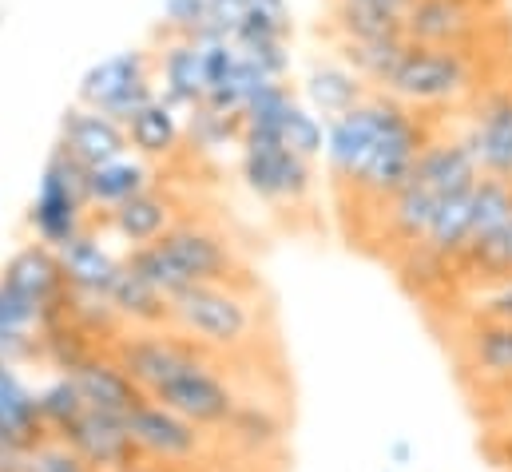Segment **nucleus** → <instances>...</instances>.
Segmentation results:
<instances>
[{
	"instance_id": "obj_1",
	"label": "nucleus",
	"mask_w": 512,
	"mask_h": 472,
	"mask_svg": "<svg viewBox=\"0 0 512 472\" xmlns=\"http://www.w3.org/2000/svg\"><path fill=\"white\" fill-rule=\"evenodd\" d=\"M485 68L477 48H445V44H417L405 40L397 64L382 80L385 96L401 100L413 112H441L473 100L485 84Z\"/></svg>"
},
{
	"instance_id": "obj_2",
	"label": "nucleus",
	"mask_w": 512,
	"mask_h": 472,
	"mask_svg": "<svg viewBox=\"0 0 512 472\" xmlns=\"http://www.w3.org/2000/svg\"><path fill=\"white\" fill-rule=\"evenodd\" d=\"M128 266L167 298L195 282H223L235 270L227 238L203 223H175L147 246H131Z\"/></svg>"
},
{
	"instance_id": "obj_3",
	"label": "nucleus",
	"mask_w": 512,
	"mask_h": 472,
	"mask_svg": "<svg viewBox=\"0 0 512 472\" xmlns=\"http://www.w3.org/2000/svg\"><path fill=\"white\" fill-rule=\"evenodd\" d=\"M171 322L195 346L235 350L255 334V310L223 282H195L171 294Z\"/></svg>"
},
{
	"instance_id": "obj_4",
	"label": "nucleus",
	"mask_w": 512,
	"mask_h": 472,
	"mask_svg": "<svg viewBox=\"0 0 512 472\" xmlns=\"http://www.w3.org/2000/svg\"><path fill=\"white\" fill-rule=\"evenodd\" d=\"M88 207H92L88 203V167L56 143L48 163H44L36 199L28 207V227L40 242H48L56 250V246H64L68 238L84 231Z\"/></svg>"
},
{
	"instance_id": "obj_5",
	"label": "nucleus",
	"mask_w": 512,
	"mask_h": 472,
	"mask_svg": "<svg viewBox=\"0 0 512 472\" xmlns=\"http://www.w3.org/2000/svg\"><path fill=\"white\" fill-rule=\"evenodd\" d=\"M239 175L247 191L270 207H302L314 195V159H302L278 135L239 139Z\"/></svg>"
},
{
	"instance_id": "obj_6",
	"label": "nucleus",
	"mask_w": 512,
	"mask_h": 472,
	"mask_svg": "<svg viewBox=\"0 0 512 472\" xmlns=\"http://www.w3.org/2000/svg\"><path fill=\"white\" fill-rule=\"evenodd\" d=\"M385 108H389V96L385 92H370L358 108L342 112V116L326 119V175L334 179L338 191H350L358 183V175L366 171L374 147H378V135H382Z\"/></svg>"
},
{
	"instance_id": "obj_7",
	"label": "nucleus",
	"mask_w": 512,
	"mask_h": 472,
	"mask_svg": "<svg viewBox=\"0 0 512 472\" xmlns=\"http://www.w3.org/2000/svg\"><path fill=\"white\" fill-rule=\"evenodd\" d=\"M505 0H413L405 12V36L417 44L477 48L501 20Z\"/></svg>"
},
{
	"instance_id": "obj_8",
	"label": "nucleus",
	"mask_w": 512,
	"mask_h": 472,
	"mask_svg": "<svg viewBox=\"0 0 512 472\" xmlns=\"http://www.w3.org/2000/svg\"><path fill=\"white\" fill-rule=\"evenodd\" d=\"M469 104L473 116L461 139L469 143L481 175L512 179V76L493 88H481Z\"/></svg>"
},
{
	"instance_id": "obj_9",
	"label": "nucleus",
	"mask_w": 512,
	"mask_h": 472,
	"mask_svg": "<svg viewBox=\"0 0 512 472\" xmlns=\"http://www.w3.org/2000/svg\"><path fill=\"white\" fill-rule=\"evenodd\" d=\"M147 397L159 401V405H167V409H175L179 417L195 421L199 429L227 425V421H235V413H239V401H235L231 385H227L207 361H195L191 369L175 373L171 381H163V385L151 389Z\"/></svg>"
},
{
	"instance_id": "obj_10",
	"label": "nucleus",
	"mask_w": 512,
	"mask_h": 472,
	"mask_svg": "<svg viewBox=\"0 0 512 472\" xmlns=\"http://www.w3.org/2000/svg\"><path fill=\"white\" fill-rule=\"evenodd\" d=\"M128 433L143 457H155V461H167V465H183V461L199 457V449H203L199 425L179 417L175 409H167L159 401H139L131 409Z\"/></svg>"
},
{
	"instance_id": "obj_11",
	"label": "nucleus",
	"mask_w": 512,
	"mask_h": 472,
	"mask_svg": "<svg viewBox=\"0 0 512 472\" xmlns=\"http://www.w3.org/2000/svg\"><path fill=\"white\" fill-rule=\"evenodd\" d=\"M56 437H64L96 472H124L131 469V457L139 453L128 433V417L84 409L72 425H64Z\"/></svg>"
},
{
	"instance_id": "obj_12",
	"label": "nucleus",
	"mask_w": 512,
	"mask_h": 472,
	"mask_svg": "<svg viewBox=\"0 0 512 472\" xmlns=\"http://www.w3.org/2000/svg\"><path fill=\"white\" fill-rule=\"evenodd\" d=\"M72 159H80L84 167H100L108 159H120L128 155V131L120 119H112L100 108H88V104H72L64 116H60V139H56Z\"/></svg>"
},
{
	"instance_id": "obj_13",
	"label": "nucleus",
	"mask_w": 512,
	"mask_h": 472,
	"mask_svg": "<svg viewBox=\"0 0 512 472\" xmlns=\"http://www.w3.org/2000/svg\"><path fill=\"white\" fill-rule=\"evenodd\" d=\"M116 357H120V365L135 377V385H139L143 393L159 389V385L171 381L175 373H183V369H191L195 361H203L191 338L179 342V338H163V334H139V338H131V342H120Z\"/></svg>"
},
{
	"instance_id": "obj_14",
	"label": "nucleus",
	"mask_w": 512,
	"mask_h": 472,
	"mask_svg": "<svg viewBox=\"0 0 512 472\" xmlns=\"http://www.w3.org/2000/svg\"><path fill=\"white\" fill-rule=\"evenodd\" d=\"M155 76H159V96L175 104L179 112H191L207 96V76H203V48L199 40L187 36H167V44L155 56Z\"/></svg>"
},
{
	"instance_id": "obj_15",
	"label": "nucleus",
	"mask_w": 512,
	"mask_h": 472,
	"mask_svg": "<svg viewBox=\"0 0 512 472\" xmlns=\"http://www.w3.org/2000/svg\"><path fill=\"white\" fill-rule=\"evenodd\" d=\"M0 282L4 286H12L16 294H24L28 302H36L44 314L60 302V294H64V270H60V258H56V250L48 246V242H28V246H20L8 262H4V270H0Z\"/></svg>"
},
{
	"instance_id": "obj_16",
	"label": "nucleus",
	"mask_w": 512,
	"mask_h": 472,
	"mask_svg": "<svg viewBox=\"0 0 512 472\" xmlns=\"http://www.w3.org/2000/svg\"><path fill=\"white\" fill-rule=\"evenodd\" d=\"M374 88L342 60V56H330V60H314L306 80H302V96H306V108L318 112L322 119H334L350 108H358Z\"/></svg>"
},
{
	"instance_id": "obj_17",
	"label": "nucleus",
	"mask_w": 512,
	"mask_h": 472,
	"mask_svg": "<svg viewBox=\"0 0 512 472\" xmlns=\"http://www.w3.org/2000/svg\"><path fill=\"white\" fill-rule=\"evenodd\" d=\"M80 393H84V405L88 409H100V413H116V417H128L131 409L143 397V389L135 385L128 369L120 365V357H84L76 369H72Z\"/></svg>"
},
{
	"instance_id": "obj_18",
	"label": "nucleus",
	"mask_w": 512,
	"mask_h": 472,
	"mask_svg": "<svg viewBox=\"0 0 512 472\" xmlns=\"http://www.w3.org/2000/svg\"><path fill=\"white\" fill-rule=\"evenodd\" d=\"M56 258H60L68 290H76V294H108L120 266H124L120 258H112V250L100 238L88 235V231L68 238L64 246H56Z\"/></svg>"
},
{
	"instance_id": "obj_19",
	"label": "nucleus",
	"mask_w": 512,
	"mask_h": 472,
	"mask_svg": "<svg viewBox=\"0 0 512 472\" xmlns=\"http://www.w3.org/2000/svg\"><path fill=\"white\" fill-rule=\"evenodd\" d=\"M143 76H155V56H151L147 48L112 52V56L96 60V64L80 76L76 100H80V104H88V108H104L112 96H120L128 84L143 80Z\"/></svg>"
},
{
	"instance_id": "obj_20",
	"label": "nucleus",
	"mask_w": 512,
	"mask_h": 472,
	"mask_svg": "<svg viewBox=\"0 0 512 472\" xmlns=\"http://www.w3.org/2000/svg\"><path fill=\"white\" fill-rule=\"evenodd\" d=\"M124 131H128L131 155H139V159H147V163L171 159V155H179V147L187 143L179 108H175V104H167L163 96H159V100H151L143 112H135V116L124 123Z\"/></svg>"
},
{
	"instance_id": "obj_21",
	"label": "nucleus",
	"mask_w": 512,
	"mask_h": 472,
	"mask_svg": "<svg viewBox=\"0 0 512 472\" xmlns=\"http://www.w3.org/2000/svg\"><path fill=\"white\" fill-rule=\"evenodd\" d=\"M108 227L124 238L128 246H147L159 235H167L175 227V203L167 191L147 187L139 195H131L128 203L108 211Z\"/></svg>"
},
{
	"instance_id": "obj_22",
	"label": "nucleus",
	"mask_w": 512,
	"mask_h": 472,
	"mask_svg": "<svg viewBox=\"0 0 512 472\" xmlns=\"http://www.w3.org/2000/svg\"><path fill=\"white\" fill-rule=\"evenodd\" d=\"M40 437H44V421L36 409V393L12 373V361H0V441L28 449Z\"/></svg>"
},
{
	"instance_id": "obj_23",
	"label": "nucleus",
	"mask_w": 512,
	"mask_h": 472,
	"mask_svg": "<svg viewBox=\"0 0 512 472\" xmlns=\"http://www.w3.org/2000/svg\"><path fill=\"white\" fill-rule=\"evenodd\" d=\"M155 187V175L147 167V159L139 155H120V159H108L100 167H88V203L100 207V211H112L120 203H128L131 195Z\"/></svg>"
},
{
	"instance_id": "obj_24",
	"label": "nucleus",
	"mask_w": 512,
	"mask_h": 472,
	"mask_svg": "<svg viewBox=\"0 0 512 472\" xmlns=\"http://www.w3.org/2000/svg\"><path fill=\"white\" fill-rule=\"evenodd\" d=\"M330 4V32L338 40H401L405 16H393L366 0H326Z\"/></svg>"
},
{
	"instance_id": "obj_25",
	"label": "nucleus",
	"mask_w": 512,
	"mask_h": 472,
	"mask_svg": "<svg viewBox=\"0 0 512 472\" xmlns=\"http://www.w3.org/2000/svg\"><path fill=\"white\" fill-rule=\"evenodd\" d=\"M108 302L116 306L120 318L139 322V326H159V322H171V298L163 290H155L147 278H139L128 262L120 266L112 290H108Z\"/></svg>"
},
{
	"instance_id": "obj_26",
	"label": "nucleus",
	"mask_w": 512,
	"mask_h": 472,
	"mask_svg": "<svg viewBox=\"0 0 512 472\" xmlns=\"http://www.w3.org/2000/svg\"><path fill=\"white\" fill-rule=\"evenodd\" d=\"M40 322H44V310L0 282V361L32 354V346L40 342V338H32Z\"/></svg>"
},
{
	"instance_id": "obj_27",
	"label": "nucleus",
	"mask_w": 512,
	"mask_h": 472,
	"mask_svg": "<svg viewBox=\"0 0 512 472\" xmlns=\"http://www.w3.org/2000/svg\"><path fill=\"white\" fill-rule=\"evenodd\" d=\"M505 219H512V179L481 175L473 195H469V242L493 235Z\"/></svg>"
},
{
	"instance_id": "obj_28",
	"label": "nucleus",
	"mask_w": 512,
	"mask_h": 472,
	"mask_svg": "<svg viewBox=\"0 0 512 472\" xmlns=\"http://www.w3.org/2000/svg\"><path fill=\"white\" fill-rule=\"evenodd\" d=\"M469 365L481 377L509 381L512 377V322H481L469 334Z\"/></svg>"
},
{
	"instance_id": "obj_29",
	"label": "nucleus",
	"mask_w": 512,
	"mask_h": 472,
	"mask_svg": "<svg viewBox=\"0 0 512 472\" xmlns=\"http://www.w3.org/2000/svg\"><path fill=\"white\" fill-rule=\"evenodd\" d=\"M465 274H477L485 282H509L512 278V219H505L493 235L469 242V250L457 258Z\"/></svg>"
},
{
	"instance_id": "obj_30",
	"label": "nucleus",
	"mask_w": 512,
	"mask_h": 472,
	"mask_svg": "<svg viewBox=\"0 0 512 472\" xmlns=\"http://www.w3.org/2000/svg\"><path fill=\"white\" fill-rule=\"evenodd\" d=\"M405 40H409V36H401V40H338V56L378 92L382 80L389 76V68L397 64Z\"/></svg>"
},
{
	"instance_id": "obj_31",
	"label": "nucleus",
	"mask_w": 512,
	"mask_h": 472,
	"mask_svg": "<svg viewBox=\"0 0 512 472\" xmlns=\"http://www.w3.org/2000/svg\"><path fill=\"white\" fill-rule=\"evenodd\" d=\"M183 135H187V143L199 147V151H219V147H227V143L239 147V139H243V119L227 116V112H215L211 104H195V108L187 112V119H183Z\"/></svg>"
},
{
	"instance_id": "obj_32",
	"label": "nucleus",
	"mask_w": 512,
	"mask_h": 472,
	"mask_svg": "<svg viewBox=\"0 0 512 472\" xmlns=\"http://www.w3.org/2000/svg\"><path fill=\"white\" fill-rule=\"evenodd\" d=\"M278 139L290 151H298L302 159H322V151H326V119L294 100L286 108L282 123H278Z\"/></svg>"
},
{
	"instance_id": "obj_33",
	"label": "nucleus",
	"mask_w": 512,
	"mask_h": 472,
	"mask_svg": "<svg viewBox=\"0 0 512 472\" xmlns=\"http://www.w3.org/2000/svg\"><path fill=\"white\" fill-rule=\"evenodd\" d=\"M36 409H40L44 429L60 433V429H64V425H72L88 405H84V393H80L76 377H72V373H64V377L48 381V385L36 393Z\"/></svg>"
},
{
	"instance_id": "obj_34",
	"label": "nucleus",
	"mask_w": 512,
	"mask_h": 472,
	"mask_svg": "<svg viewBox=\"0 0 512 472\" xmlns=\"http://www.w3.org/2000/svg\"><path fill=\"white\" fill-rule=\"evenodd\" d=\"M24 472H96L64 437L56 441H36L24 449Z\"/></svg>"
},
{
	"instance_id": "obj_35",
	"label": "nucleus",
	"mask_w": 512,
	"mask_h": 472,
	"mask_svg": "<svg viewBox=\"0 0 512 472\" xmlns=\"http://www.w3.org/2000/svg\"><path fill=\"white\" fill-rule=\"evenodd\" d=\"M163 32L199 40L211 28V0H163Z\"/></svg>"
},
{
	"instance_id": "obj_36",
	"label": "nucleus",
	"mask_w": 512,
	"mask_h": 472,
	"mask_svg": "<svg viewBox=\"0 0 512 472\" xmlns=\"http://www.w3.org/2000/svg\"><path fill=\"white\" fill-rule=\"evenodd\" d=\"M481 318L485 322H512V278L509 282H497V290L481 306Z\"/></svg>"
},
{
	"instance_id": "obj_37",
	"label": "nucleus",
	"mask_w": 512,
	"mask_h": 472,
	"mask_svg": "<svg viewBox=\"0 0 512 472\" xmlns=\"http://www.w3.org/2000/svg\"><path fill=\"white\" fill-rule=\"evenodd\" d=\"M385 457H389V465H409V461L417 457V449H413V441L397 437V441H389V445H385Z\"/></svg>"
},
{
	"instance_id": "obj_38",
	"label": "nucleus",
	"mask_w": 512,
	"mask_h": 472,
	"mask_svg": "<svg viewBox=\"0 0 512 472\" xmlns=\"http://www.w3.org/2000/svg\"><path fill=\"white\" fill-rule=\"evenodd\" d=\"M366 4H374V8H385V12H393V16H405L413 0H366Z\"/></svg>"
}]
</instances>
